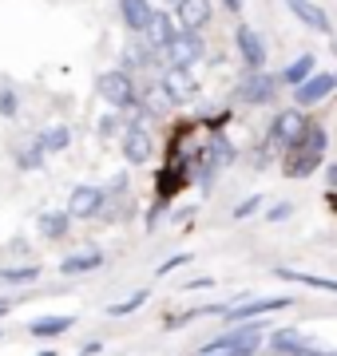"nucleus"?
Listing matches in <instances>:
<instances>
[{
	"mask_svg": "<svg viewBox=\"0 0 337 356\" xmlns=\"http://www.w3.org/2000/svg\"><path fill=\"white\" fill-rule=\"evenodd\" d=\"M322 154H325V127L310 123L298 147H294V151H285V178L313 175V170H318V163H322Z\"/></svg>",
	"mask_w": 337,
	"mask_h": 356,
	"instance_id": "f257e3e1",
	"label": "nucleus"
},
{
	"mask_svg": "<svg viewBox=\"0 0 337 356\" xmlns=\"http://www.w3.org/2000/svg\"><path fill=\"white\" fill-rule=\"evenodd\" d=\"M266 341V329L262 325H242V329L222 332L219 341H210L198 348V356H254Z\"/></svg>",
	"mask_w": 337,
	"mask_h": 356,
	"instance_id": "f03ea898",
	"label": "nucleus"
},
{
	"mask_svg": "<svg viewBox=\"0 0 337 356\" xmlns=\"http://www.w3.org/2000/svg\"><path fill=\"white\" fill-rule=\"evenodd\" d=\"M95 91H100V99H107L111 107H135V79L127 72H104V76L95 79Z\"/></svg>",
	"mask_w": 337,
	"mask_h": 356,
	"instance_id": "7ed1b4c3",
	"label": "nucleus"
},
{
	"mask_svg": "<svg viewBox=\"0 0 337 356\" xmlns=\"http://www.w3.org/2000/svg\"><path fill=\"white\" fill-rule=\"evenodd\" d=\"M306 127H310V119L298 111V107H290V111H282L278 119H274V127H270V139L278 151H294L301 143V135H306Z\"/></svg>",
	"mask_w": 337,
	"mask_h": 356,
	"instance_id": "20e7f679",
	"label": "nucleus"
},
{
	"mask_svg": "<svg viewBox=\"0 0 337 356\" xmlns=\"http://www.w3.org/2000/svg\"><path fill=\"white\" fill-rule=\"evenodd\" d=\"M163 51H167L171 67H187V72H191V64H198V60H203L207 44H203V36H198V32H179V36L171 40Z\"/></svg>",
	"mask_w": 337,
	"mask_h": 356,
	"instance_id": "39448f33",
	"label": "nucleus"
},
{
	"mask_svg": "<svg viewBox=\"0 0 337 356\" xmlns=\"http://www.w3.org/2000/svg\"><path fill=\"white\" fill-rule=\"evenodd\" d=\"M159 91H163V99L167 103L182 107V103H191L198 95V83H195V76H191L187 67H167V76H163Z\"/></svg>",
	"mask_w": 337,
	"mask_h": 356,
	"instance_id": "423d86ee",
	"label": "nucleus"
},
{
	"mask_svg": "<svg viewBox=\"0 0 337 356\" xmlns=\"http://www.w3.org/2000/svg\"><path fill=\"white\" fill-rule=\"evenodd\" d=\"M290 305H294L290 297H262V301H254V305L222 309V317L230 321V325H242V321H254V317H262V313H278V309H290Z\"/></svg>",
	"mask_w": 337,
	"mask_h": 356,
	"instance_id": "0eeeda50",
	"label": "nucleus"
},
{
	"mask_svg": "<svg viewBox=\"0 0 337 356\" xmlns=\"http://www.w3.org/2000/svg\"><path fill=\"white\" fill-rule=\"evenodd\" d=\"M151 154H155V143H151V135L135 123V127L123 131V159H127L131 166H143L151 163Z\"/></svg>",
	"mask_w": 337,
	"mask_h": 356,
	"instance_id": "6e6552de",
	"label": "nucleus"
},
{
	"mask_svg": "<svg viewBox=\"0 0 337 356\" xmlns=\"http://www.w3.org/2000/svg\"><path fill=\"white\" fill-rule=\"evenodd\" d=\"M104 210V191L100 186H76L72 198H68V218H95Z\"/></svg>",
	"mask_w": 337,
	"mask_h": 356,
	"instance_id": "1a4fd4ad",
	"label": "nucleus"
},
{
	"mask_svg": "<svg viewBox=\"0 0 337 356\" xmlns=\"http://www.w3.org/2000/svg\"><path fill=\"white\" fill-rule=\"evenodd\" d=\"M274 91H278V79L266 76V72H250L246 79H242V88H238V99L242 103H270L274 99Z\"/></svg>",
	"mask_w": 337,
	"mask_h": 356,
	"instance_id": "9d476101",
	"label": "nucleus"
},
{
	"mask_svg": "<svg viewBox=\"0 0 337 356\" xmlns=\"http://www.w3.org/2000/svg\"><path fill=\"white\" fill-rule=\"evenodd\" d=\"M294 91H298L301 107H313V103L329 99V95L337 91V76H334V72H318V76H310L301 88H294Z\"/></svg>",
	"mask_w": 337,
	"mask_h": 356,
	"instance_id": "9b49d317",
	"label": "nucleus"
},
{
	"mask_svg": "<svg viewBox=\"0 0 337 356\" xmlns=\"http://www.w3.org/2000/svg\"><path fill=\"white\" fill-rule=\"evenodd\" d=\"M175 20L182 32H198L210 20V0H175Z\"/></svg>",
	"mask_w": 337,
	"mask_h": 356,
	"instance_id": "f8f14e48",
	"label": "nucleus"
},
{
	"mask_svg": "<svg viewBox=\"0 0 337 356\" xmlns=\"http://www.w3.org/2000/svg\"><path fill=\"white\" fill-rule=\"evenodd\" d=\"M238 51H242V64L250 67V72H262V64H266V44H262V36L254 32V28H238Z\"/></svg>",
	"mask_w": 337,
	"mask_h": 356,
	"instance_id": "ddd939ff",
	"label": "nucleus"
},
{
	"mask_svg": "<svg viewBox=\"0 0 337 356\" xmlns=\"http://www.w3.org/2000/svg\"><path fill=\"white\" fill-rule=\"evenodd\" d=\"M143 36H147V44H151V48H167L171 40L179 36V28H175V16L151 13V20H147V28H143Z\"/></svg>",
	"mask_w": 337,
	"mask_h": 356,
	"instance_id": "4468645a",
	"label": "nucleus"
},
{
	"mask_svg": "<svg viewBox=\"0 0 337 356\" xmlns=\"http://www.w3.org/2000/svg\"><path fill=\"white\" fill-rule=\"evenodd\" d=\"M285 8L298 16L306 28H313V32H329V16H325L322 4H313V0H285Z\"/></svg>",
	"mask_w": 337,
	"mask_h": 356,
	"instance_id": "2eb2a0df",
	"label": "nucleus"
},
{
	"mask_svg": "<svg viewBox=\"0 0 337 356\" xmlns=\"http://www.w3.org/2000/svg\"><path fill=\"white\" fill-rule=\"evenodd\" d=\"M151 0H119V16H123V24L131 28V32H143L147 28V20H151Z\"/></svg>",
	"mask_w": 337,
	"mask_h": 356,
	"instance_id": "dca6fc26",
	"label": "nucleus"
},
{
	"mask_svg": "<svg viewBox=\"0 0 337 356\" xmlns=\"http://www.w3.org/2000/svg\"><path fill=\"white\" fill-rule=\"evenodd\" d=\"M104 266V254L100 250H88V254H72L60 261V273L64 277H79V273H95V269Z\"/></svg>",
	"mask_w": 337,
	"mask_h": 356,
	"instance_id": "f3484780",
	"label": "nucleus"
},
{
	"mask_svg": "<svg viewBox=\"0 0 337 356\" xmlns=\"http://www.w3.org/2000/svg\"><path fill=\"white\" fill-rule=\"evenodd\" d=\"M40 273H44L40 266H4V269H0V285H8V289H20V285H36Z\"/></svg>",
	"mask_w": 337,
	"mask_h": 356,
	"instance_id": "a211bd4d",
	"label": "nucleus"
},
{
	"mask_svg": "<svg viewBox=\"0 0 337 356\" xmlns=\"http://www.w3.org/2000/svg\"><path fill=\"white\" fill-rule=\"evenodd\" d=\"M72 325H76V317H36L32 325H28V329H32V337L48 341V337H64Z\"/></svg>",
	"mask_w": 337,
	"mask_h": 356,
	"instance_id": "6ab92c4d",
	"label": "nucleus"
},
{
	"mask_svg": "<svg viewBox=\"0 0 337 356\" xmlns=\"http://www.w3.org/2000/svg\"><path fill=\"white\" fill-rule=\"evenodd\" d=\"M36 226H40V234H44L48 242H60V238L68 234V226H72V218H68L64 210H48V214H40Z\"/></svg>",
	"mask_w": 337,
	"mask_h": 356,
	"instance_id": "aec40b11",
	"label": "nucleus"
},
{
	"mask_svg": "<svg viewBox=\"0 0 337 356\" xmlns=\"http://www.w3.org/2000/svg\"><path fill=\"white\" fill-rule=\"evenodd\" d=\"M40 151L44 154H60V151H68L72 147V131L68 127H48V131H40Z\"/></svg>",
	"mask_w": 337,
	"mask_h": 356,
	"instance_id": "412c9836",
	"label": "nucleus"
},
{
	"mask_svg": "<svg viewBox=\"0 0 337 356\" xmlns=\"http://www.w3.org/2000/svg\"><path fill=\"white\" fill-rule=\"evenodd\" d=\"M270 337V348L274 353H298V348H306V341H301V332L298 329H278V332H266Z\"/></svg>",
	"mask_w": 337,
	"mask_h": 356,
	"instance_id": "4be33fe9",
	"label": "nucleus"
},
{
	"mask_svg": "<svg viewBox=\"0 0 337 356\" xmlns=\"http://www.w3.org/2000/svg\"><path fill=\"white\" fill-rule=\"evenodd\" d=\"M310 76H313V56H298L294 64H285L282 83H290V88H301V83H306Z\"/></svg>",
	"mask_w": 337,
	"mask_h": 356,
	"instance_id": "5701e85b",
	"label": "nucleus"
},
{
	"mask_svg": "<svg viewBox=\"0 0 337 356\" xmlns=\"http://www.w3.org/2000/svg\"><path fill=\"white\" fill-rule=\"evenodd\" d=\"M278 277H282V281H298V285H310V289H329V293H337V281L313 277V273H298V269H278Z\"/></svg>",
	"mask_w": 337,
	"mask_h": 356,
	"instance_id": "b1692460",
	"label": "nucleus"
},
{
	"mask_svg": "<svg viewBox=\"0 0 337 356\" xmlns=\"http://www.w3.org/2000/svg\"><path fill=\"white\" fill-rule=\"evenodd\" d=\"M40 163H44L40 143H28V147H20V151H16V166H20V170H36Z\"/></svg>",
	"mask_w": 337,
	"mask_h": 356,
	"instance_id": "393cba45",
	"label": "nucleus"
},
{
	"mask_svg": "<svg viewBox=\"0 0 337 356\" xmlns=\"http://www.w3.org/2000/svg\"><path fill=\"white\" fill-rule=\"evenodd\" d=\"M143 305H147V289L131 293L127 301H119V305H111V309H107V317H127V313H135V309H143Z\"/></svg>",
	"mask_w": 337,
	"mask_h": 356,
	"instance_id": "a878e982",
	"label": "nucleus"
},
{
	"mask_svg": "<svg viewBox=\"0 0 337 356\" xmlns=\"http://www.w3.org/2000/svg\"><path fill=\"white\" fill-rule=\"evenodd\" d=\"M151 64V51L147 48H127L123 51V67H119V72H127L131 76V67H147Z\"/></svg>",
	"mask_w": 337,
	"mask_h": 356,
	"instance_id": "bb28decb",
	"label": "nucleus"
},
{
	"mask_svg": "<svg viewBox=\"0 0 337 356\" xmlns=\"http://www.w3.org/2000/svg\"><path fill=\"white\" fill-rule=\"evenodd\" d=\"M20 111V99H16L13 88H0V119H16Z\"/></svg>",
	"mask_w": 337,
	"mask_h": 356,
	"instance_id": "cd10ccee",
	"label": "nucleus"
},
{
	"mask_svg": "<svg viewBox=\"0 0 337 356\" xmlns=\"http://www.w3.org/2000/svg\"><path fill=\"white\" fill-rule=\"evenodd\" d=\"M258 206H262V198H258V194H254V198H246V202H242V206H238V210H234V218H250V214H254V210H258Z\"/></svg>",
	"mask_w": 337,
	"mask_h": 356,
	"instance_id": "c85d7f7f",
	"label": "nucleus"
},
{
	"mask_svg": "<svg viewBox=\"0 0 337 356\" xmlns=\"http://www.w3.org/2000/svg\"><path fill=\"white\" fill-rule=\"evenodd\" d=\"M290 210H294L290 202H278V206L270 210V222H282V218H290Z\"/></svg>",
	"mask_w": 337,
	"mask_h": 356,
	"instance_id": "c756f323",
	"label": "nucleus"
},
{
	"mask_svg": "<svg viewBox=\"0 0 337 356\" xmlns=\"http://www.w3.org/2000/svg\"><path fill=\"white\" fill-rule=\"evenodd\" d=\"M187 261H191V257H187V254L171 257V261H163V266H159V273H171V269H175V266H187Z\"/></svg>",
	"mask_w": 337,
	"mask_h": 356,
	"instance_id": "7c9ffc66",
	"label": "nucleus"
},
{
	"mask_svg": "<svg viewBox=\"0 0 337 356\" xmlns=\"http://www.w3.org/2000/svg\"><path fill=\"white\" fill-rule=\"evenodd\" d=\"M290 356H325V353H318V348H310V344H306V348H298V353H290Z\"/></svg>",
	"mask_w": 337,
	"mask_h": 356,
	"instance_id": "2f4dec72",
	"label": "nucleus"
},
{
	"mask_svg": "<svg viewBox=\"0 0 337 356\" xmlns=\"http://www.w3.org/2000/svg\"><path fill=\"white\" fill-rule=\"evenodd\" d=\"M226 8H230V13H238V8H242V0H226Z\"/></svg>",
	"mask_w": 337,
	"mask_h": 356,
	"instance_id": "473e14b6",
	"label": "nucleus"
},
{
	"mask_svg": "<svg viewBox=\"0 0 337 356\" xmlns=\"http://www.w3.org/2000/svg\"><path fill=\"white\" fill-rule=\"evenodd\" d=\"M4 313H8V305H4V301H0V317H4Z\"/></svg>",
	"mask_w": 337,
	"mask_h": 356,
	"instance_id": "72a5a7b5",
	"label": "nucleus"
},
{
	"mask_svg": "<svg viewBox=\"0 0 337 356\" xmlns=\"http://www.w3.org/2000/svg\"><path fill=\"white\" fill-rule=\"evenodd\" d=\"M334 51H337V36H334Z\"/></svg>",
	"mask_w": 337,
	"mask_h": 356,
	"instance_id": "f704fd0d",
	"label": "nucleus"
},
{
	"mask_svg": "<svg viewBox=\"0 0 337 356\" xmlns=\"http://www.w3.org/2000/svg\"><path fill=\"white\" fill-rule=\"evenodd\" d=\"M0 337H4V332H0Z\"/></svg>",
	"mask_w": 337,
	"mask_h": 356,
	"instance_id": "c9c22d12",
	"label": "nucleus"
}]
</instances>
